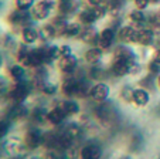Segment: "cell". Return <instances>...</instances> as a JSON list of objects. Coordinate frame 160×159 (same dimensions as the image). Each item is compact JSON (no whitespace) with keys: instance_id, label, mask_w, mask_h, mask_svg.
<instances>
[{"instance_id":"obj_39","label":"cell","mask_w":160,"mask_h":159,"mask_svg":"<svg viewBox=\"0 0 160 159\" xmlns=\"http://www.w3.org/2000/svg\"><path fill=\"white\" fill-rule=\"evenodd\" d=\"M2 63H3V60H2V56H0V66H2Z\"/></svg>"},{"instance_id":"obj_33","label":"cell","mask_w":160,"mask_h":159,"mask_svg":"<svg viewBox=\"0 0 160 159\" xmlns=\"http://www.w3.org/2000/svg\"><path fill=\"white\" fill-rule=\"evenodd\" d=\"M159 64H160V63H157L156 60L152 61V63L149 64V70H150V72H153V74L159 72V71H160V66H159Z\"/></svg>"},{"instance_id":"obj_41","label":"cell","mask_w":160,"mask_h":159,"mask_svg":"<svg viewBox=\"0 0 160 159\" xmlns=\"http://www.w3.org/2000/svg\"><path fill=\"white\" fill-rule=\"evenodd\" d=\"M150 2H159V0H150Z\"/></svg>"},{"instance_id":"obj_20","label":"cell","mask_w":160,"mask_h":159,"mask_svg":"<svg viewBox=\"0 0 160 159\" xmlns=\"http://www.w3.org/2000/svg\"><path fill=\"white\" fill-rule=\"evenodd\" d=\"M10 75L14 78L16 81H21L26 75V71L21 66H13L12 68H10Z\"/></svg>"},{"instance_id":"obj_22","label":"cell","mask_w":160,"mask_h":159,"mask_svg":"<svg viewBox=\"0 0 160 159\" xmlns=\"http://www.w3.org/2000/svg\"><path fill=\"white\" fill-rule=\"evenodd\" d=\"M79 20H81L82 23H85V24H91V23H94L97 19H95L92 10L88 9V10H84V12H81V14H79Z\"/></svg>"},{"instance_id":"obj_42","label":"cell","mask_w":160,"mask_h":159,"mask_svg":"<svg viewBox=\"0 0 160 159\" xmlns=\"http://www.w3.org/2000/svg\"><path fill=\"white\" fill-rule=\"evenodd\" d=\"M159 85H160V77H159Z\"/></svg>"},{"instance_id":"obj_30","label":"cell","mask_w":160,"mask_h":159,"mask_svg":"<svg viewBox=\"0 0 160 159\" xmlns=\"http://www.w3.org/2000/svg\"><path fill=\"white\" fill-rule=\"evenodd\" d=\"M45 118H47V114L42 112L41 109H36V111L33 112V119L36 121V122H42V121H45Z\"/></svg>"},{"instance_id":"obj_5","label":"cell","mask_w":160,"mask_h":159,"mask_svg":"<svg viewBox=\"0 0 160 159\" xmlns=\"http://www.w3.org/2000/svg\"><path fill=\"white\" fill-rule=\"evenodd\" d=\"M109 95V88L106 84H103V82H99V84L94 85L92 87V90H91V97L95 99V101H105L106 98H108Z\"/></svg>"},{"instance_id":"obj_8","label":"cell","mask_w":160,"mask_h":159,"mask_svg":"<svg viewBox=\"0 0 160 159\" xmlns=\"http://www.w3.org/2000/svg\"><path fill=\"white\" fill-rule=\"evenodd\" d=\"M113 39H115L113 30H112V29H105V30H102V33L99 34V37H98V43H99V45L102 48H108L112 45Z\"/></svg>"},{"instance_id":"obj_10","label":"cell","mask_w":160,"mask_h":159,"mask_svg":"<svg viewBox=\"0 0 160 159\" xmlns=\"http://www.w3.org/2000/svg\"><path fill=\"white\" fill-rule=\"evenodd\" d=\"M65 112H64V109L61 108V107H55L54 109H51V111L47 114V119L50 121L51 124H61L62 122V119L65 118Z\"/></svg>"},{"instance_id":"obj_17","label":"cell","mask_w":160,"mask_h":159,"mask_svg":"<svg viewBox=\"0 0 160 159\" xmlns=\"http://www.w3.org/2000/svg\"><path fill=\"white\" fill-rule=\"evenodd\" d=\"M101 56H102V53H101L99 48H91V50H88L87 53H85V60H87L88 63L94 64V63L99 61Z\"/></svg>"},{"instance_id":"obj_9","label":"cell","mask_w":160,"mask_h":159,"mask_svg":"<svg viewBox=\"0 0 160 159\" xmlns=\"http://www.w3.org/2000/svg\"><path fill=\"white\" fill-rule=\"evenodd\" d=\"M58 139H60V134H55V132H52V131L45 132L44 135H42V145L50 148V149H57Z\"/></svg>"},{"instance_id":"obj_29","label":"cell","mask_w":160,"mask_h":159,"mask_svg":"<svg viewBox=\"0 0 160 159\" xmlns=\"http://www.w3.org/2000/svg\"><path fill=\"white\" fill-rule=\"evenodd\" d=\"M9 128H10V121L9 119L0 121V139L3 138L7 132H9Z\"/></svg>"},{"instance_id":"obj_28","label":"cell","mask_w":160,"mask_h":159,"mask_svg":"<svg viewBox=\"0 0 160 159\" xmlns=\"http://www.w3.org/2000/svg\"><path fill=\"white\" fill-rule=\"evenodd\" d=\"M34 0H16V6L18 7V10H27L33 6Z\"/></svg>"},{"instance_id":"obj_38","label":"cell","mask_w":160,"mask_h":159,"mask_svg":"<svg viewBox=\"0 0 160 159\" xmlns=\"http://www.w3.org/2000/svg\"><path fill=\"white\" fill-rule=\"evenodd\" d=\"M3 87H4V81L2 80V78H0V91L3 90Z\"/></svg>"},{"instance_id":"obj_11","label":"cell","mask_w":160,"mask_h":159,"mask_svg":"<svg viewBox=\"0 0 160 159\" xmlns=\"http://www.w3.org/2000/svg\"><path fill=\"white\" fill-rule=\"evenodd\" d=\"M153 41V34L150 30L148 29H143V30H138L136 33V43H139L142 45H149Z\"/></svg>"},{"instance_id":"obj_2","label":"cell","mask_w":160,"mask_h":159,"mask_svg":"<svg viewBox=\"0 0 160 159\" xmlns=\"http://www.w3.org/2000/svg\"><path fill=\"white\" fill-rule=\"evenodd\" d=\"M28 94H30V87L24 82H18L10 90L9 97L16 102H23L28 97Z\"/></svg>"},{"instance_id":"obj_4","label":"cell","mask_w":160,"mask_h":159,"mask_svg":"<svg viewBox=\"0 0 160 159\" xmlns=\"http://www.w3.org/2000/svg\"><path fill=\"white\" fill-rule=\"evenodd\" d=\"M24 142H26V145H27L28 148H31V149L37 148L40 144H42V135H41V132H40L38 129H36V128L28 129V132L26 134Z\"/></svg>"},{"instance_id":"obj_34","label":"cell","mask_w":160,"mask_h":159,"mask_svg":"<svg viewBox=\"0 0 160 159\" xmlns=\"http://www.w3.org/2000/svg\"><path fill=\"white\" fill-rule=\"evenodd\" d=\"M148 3H149V0H135V4H136V7H138L139 10L148 7Z\"/></svg>"},{"instance_id":"obj_37","label":"cell","mask_w":160,"mask_h":159,"mask_svg":"<svg viewBox=\"0 0 160 159\" xmlns=\"http://www.w3.org/2000/svg\"><path fill=\"white\" fill-rule=\"evenodd\" d=\"M156 61L160 63V50H157V53H156Z\"/></svg>"},{"instance_id":"obj_13","label":"cell","mask_w":160,"mask_h":159,"mask_svg":"<svg viewBox=\"0 0 160 159\" xmlns=\"http://www.w3.org/2000/svg\"><path fill=\"white\" fill-rule=\"evenodd\" d=\"M132 99L133 102H135L136 105H140V107H143V105H146L149 102V94L148 91L145 90H135L133 91V95H132Z\"/></svg>"},{"instance_id":"obj_23","label":"cell","mask_w":160,"mask_h":159,"mask_svg":"<svg viewBox=\"0 0 160 159\" xmlns=\"http://www.w3.org/2000/svg\"><path fill=\"white\" fill-rule=\"evenodd\" d=\"M64 34L68 37H75V36H78V34H81V27H79V24H77V23L68 24L65 27V33Z\"/></svg>"},{"instance_id":"obj_21","label":"cell","mask_w":160,"mask_h":159,"mask_svg":"<svg viewBox=\"0 0 160 159\" xmlns=\"http://www.w3.org/2000/svg\"><path fill=\"white\" fill-rule=\"evenodd\" d=\"M26 112H27V111H26L24 107H21V105H17V107L12 108V111L9 112V121H10V119H18V118L24 117Z\"/></svg>"},{"instance_id":"obj_26","label":"cell","mask_w":160,"mask_h":159,"mask_svg":"<svg viewBox=\"0 0 160 159\" xmlns=\"http://www.w3.org/2000/svg\"><path fill=\"white\" fill-rule=\"evenodd\" d=\"M129 17L132 19L135 23H143V21H145V19H146V16L143 14L142 10H133V12L130 13Z\"/></svg>"},{"instance_id":"obj_7","label":"cell","mask_w":160,"mask_h":159,"mask_svg":"<svg viewBox=\"0 0 160 159\" xmlns=\"http://www.w3.org/2000/svg\"><path fill=\"white\" fill-rule=\"evenodd\" d=\"M136 33H138V30H135L133 27L125 26L119 30L118 37L122 43H136Z\"/></svg>"},{"instance_id":"obj_32","label":"cell","mask_w":160,"mask_h":159,"mask_svg":"<svg viewBox=\"0 0 160 159\" xmlns=\"http://www.w3.org/2000/svg\"><path fill=\"white\" fill-rule=\"evenodd\" d=\"M41 90L44 91L45 94H54L55 91H57V87L55 85H52V84H42V87H41Z\"/></svg>"},{"instance_id":"obj_31","label":"cell","mask_w":160,"mask_h":159,"mask_svg":"<svg viewBox=\"0 0 160 159\" xmlns=\"http://www.w3.org/2000/svg\"><path fill=\"white\" fill-rule=\"evenodd\" d=\"M92 13H94V16H95V19H101L103 14H105V7H99V6H97V7H92Z\"/></svg>"},{"instance_id":"obj_12","label":"cell","mask_w":160,"mask_h":159,"mask_svg":"<svg viewBox=\"0 0 160 159\" xmlns=\"http://www.w3.org/2000/svg\"><path fill=\"white\" fill-rule=\"evenodd\" d=\"M77 87H78V80L75 78H68L62 84V93L67 97H72L77 94Z\"/></svg>"},{"instance_id":"obj_40","label":"cell","mask_w":160,"mask_h":159,"mask_svg":"<svg viewBox=\"0 0 160 159\" xmlns=\"http://www.w3.org/2000/svg\"><path fill=\"white\" fill-rule=\"evenodd\" d=\"M109 2H118V0H109Z\"/></svg>"},{"instance_id":"obj_14","label":"cell","mask_w":160,"mask_h":159,"mask_svg":"<svg viewBox=\"0 0 160 159\" xmlns=\"http://www.w3.org/2000/svg\"><path fill=\"white\" fill-rule=\"evenodd\" d=\"M79 37H81L82 41H84V43H88V44H91V43H97V41H98V34H97V31H95L94 29H91V27L84 29V30L81 31V34H79Z\"/></svg>"},{"instance_id":"obj_6","label":"cell","mask_w":160,"mask_h":159,"mask_svg":"<svg viewBox=\"0 0 160 159\" xmlns=\"http://www.w3.org/2000/svg\"><path fill=\"white\" fill-rule=\"evenodd\" d=\"M60 68L65 74H72L74 70L77 68V58L74 56H64L60 60Z\"/></svg>"},{"instance_id":"obj_16","label":"cell","mask_w":160,"mask_h":159,"mask_svg":"<svg viewBox=\"0 0 160 159\" xmlns=\"http://www.w3.org/2000/svg\"><path fill=\"white\" fill-rule=\"evenodd\" d=\"M61 108L64 109L65 115H74L79 111V107L75 101H65L61 104Z\"/></svg>"},{"instance_id":"obj_36","label":"cell","mask_w":160,"mask_h":159,"mask_svg":"<svg viewBox=\"0 0 160 159\" xmlns=\"http://www.w3.org/2000/svg\"><path fill=\"white\" fill-rule=\"evenodd\" d=\"M88 2H89L91 4H94V6H101L103 0H88Z\"/></svg>"},{"instance_id":"obj_1","label":"cell","mask_w":160,"mask_h":159,"mask_svg":"<svg viewBox=\"0 0 160 159\" xmlns=\"http://www.w3.org/2000/svg\"><path fill=\"white\" fill-rule=\"evenodd\" d=\"M52 6H54V3L50 2V0H41V2H38L33 7V17L36 20H44V19H47L50 16V13H51Z\"/></svg>"},{"instance_id":"obj_24","label":"cell","mask_w":160,"mask_h":159,"mask_svg":"<svg viewBox=\"0 0 160 159\" xmlns=\"http://www.w3.org/2000/svg\"><path fill=\"white\" fill-rule=\"evenodd\" d=\"M55 34H57V31H55V27L52 24H48V26H45V27L41 29V39L42 40H48V39H51V37H54Z\"/></svg>"},{"instance_id":"obj_25","label":"cell","mask_w":160,"mask_h":159,"mask_svg":"<svg viewBox=\"0 0 160 159\" xmlns=\"http://www.w3.org/2000/svg\"><path fill=\"white\" fill-rule=\"evenodd\" d=\"M97 114H98V117H99V119H102V121H108L109 118H111V115H112V111L109 109L108 105H101L99 108H98Z\"/></svg>"},{"instance_id":"obj_3","label":"cell","mask_w":160,"mask_h":159,"mask_svg":"<svg viewBox=\"0 0 160 159\" xmlns=\"http://www.w3.org/2000/svg\"><path fill=\"white\" fill-rule=\"evenodd\" d=\"M81 159H99L102 155V149L95 144H88L79 152Z\"/></svg>"},{"instance_id":"obj_19","label":"cell","mask_w":160,"mask_h":159,"mask_svg":"<svg viewBox=\"0 0 160 159\" xmlns=\"http://www.w3.org/2000/svg\"><path fill=\"white\" fill-rule=\"evenodd\" d=\"M64 132H65L72 141H75V139H78L79 136H81V128H79L78 125H74V124H71L70 126H67V129Z\"/></svg>"},{"instance_id":"obj_18","label":"cell","mask_w":160,"mask_h":159,"mask_svg":"<svg viewBox=\"0 0 160 159\" xmlns=\"http://www.w3.org/2000/svg\"><path fill=\"white\" fill-rule=\"evenodd\" d=\"M37 37H38V33L33 27H27L23 31V39H24L26 43H34L37 40Z\"/></svg>"},{"instance_id":"obj_35","label":"cell","mask_w":160,"mask_h":159,"mask_svg":"<svg viewBox=\"0 0 160 159\" xmlns=\"http://www.w3.org/2000/svg\"><path fill=\"white\" fill-rule=\"evenodd\" d=\"M60 53L62 56H70L71 54V48L68 47V45H62V47H60Z\"/></svg>"},{"instance_id":"obj_27","label":"cell","mask_w":160,"mask_h":159,"mask_svg":"<svg viewBox=\"0 0 160 159\" xmlns=\"http://www.w3.org/2000/svg\"><path fill=\"white\" fill-rule=\"evenodd\" d=\"M45 51H47L48 61H52L54 58H57L58 56L61 54V53H60V47H55V45H52V47H50V48H45Z\"/></svg>"},{"instance_id":"obj_15","label":"cell","mask_w":160,"mask_h":159,"mask_svg":"<svg viewBox=\"0 0 160 159\" xmlns=\"http://www.w3.org/2000/svg\"><path fill=\"white\" fill-rule=\"evenodd\" d=\"M9 19H10V21H12V23H14V24H23V23H26V21H27L28 14L26 13V10H17V12L12 13Z\"/></svg>"}]
</instances>
